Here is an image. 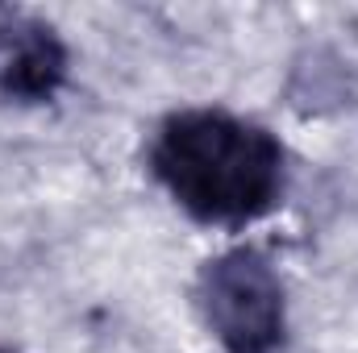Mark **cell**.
I'll use <instances>...</instances> for the list:
<instances>
[{
    "label": "cell",
    "mask_w": 358,
    "mask_h": 353,
    "mask_svg": "<svg viewBox=\"0 0 358 353\" xmlns=\"http://www.w3.org/2000/svg\"><path fill=\"white\" fill-rule=\"evenodd\" d=\"M150 171L192 220L242 229L283 195V146L225 108H183L159 125Z\"/></svg>",
    "instance_id": "obj_1"
},
{
    "label": "cell",
    "mask_w": 358,
    "mask_h": 353,
    "mask_svg": "<svg viewBox=\"0 0 358 353\" xmlns=\"http://www.w3.org/2000/svg\"><path fill=\"white\" fill-rule=\"evenodd\" d=\"M196 303L225 353H275L283 345V283L255 246H234L200 266Z\"/></svg>",
    "instance_id": "obj_2"
},
{
    "label": "cell",
    "mask_w": 358,
    "mask_h": 353,
    "mask_svg": "<svg viewBox=\"0 0 358 353\" xmlns=\"http://www.w3.org/2000/svg\"><path fill=\"white\" fill-rule=\"evenodd\" d=\"M67 46L55 25L38 17L0 21V96L17 104H46L67 84Z\"/></svg>",
    "instance_id": "obj_3"
},
{
    "label": "cell",
    "mask_w": 358,
    "mask_h": 353,
    "mask_svg": "<svg viewBox=\"0 0 358 353\" xmlns=\"http://www.w3.org/2000/svg\"><path fill=\"white\" fill-rule=\"evenodd\" d=\"M0 353H8V350H0Z\"/></svg>",
    "instance_id": "obj_4"
}]
</instances>
